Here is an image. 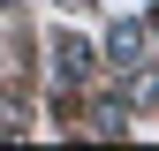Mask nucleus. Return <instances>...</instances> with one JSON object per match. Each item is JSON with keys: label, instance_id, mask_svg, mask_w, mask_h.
Returning a JSON list of instances; mask_svg holds the SVG:
<instances>
[{"label": "nucleus", "instance_id": "f257e3e1", "mask_svg": "<svg viewBox=\"0 0 159 151\" xmlns=\"http://www.w3.org/2000/svg\"><path fill=\"white\" fill-rule=\"evenodd\" d=\"M106 68L114 76H136V68H152V15H121L106 38Z\"/></svg>", "mask_w": 159, "mask_h": 151}, {"label": "nucleus", "instance_id": "f03ea898", "mask_svg": "<svg viewBox=\"0 0 159 151\" xmlns=\"http://www.w3.org/2000/svg\"><path fill=\"white\" fill-rule=\"evenodd\" d=\"M91 68H98V61H91V45H84L76 30L53 38V91H61V98H76V83H84Z\"/></svg>", "mask_w": 159, "mask_h": 151}, {"label": "nucleus", "instance_id": "7ed1b4c3", "mask_svg": "<svg viewBox=\"0 0 159 151\" xmlns=\"http://www.w3.org/2000/svg\"><path fill=\"white\" fill-rule=\"evenodd\" d=\"M121 121H129L121 98H98V106H91V128H98V136H121Z\"/></svg>", "mask_w": 159, "mask_h": 151}, {"label": "nucleus", "instance_id": "20e7f679", "mask_svg": "<svg viewBox=\"0 0 159 151\" xmlns=\"http://www.w3.org/2000/svg\"><path fill=\"white\" fill-rule=\"evenodd\" d=\"M0 8H8V0H0Z\"/></svg>", "mask_w": 159, "mask_h": 151}]
</instances>
